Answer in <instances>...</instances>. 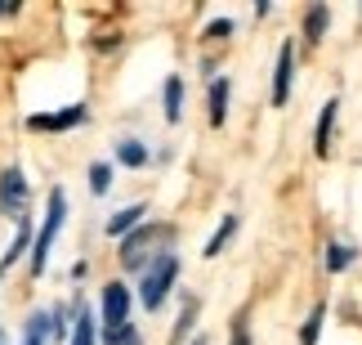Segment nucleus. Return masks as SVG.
<instances>
[{
  "instance_id": "nucleus-23",
  "label": "nucleus",
  "mask_w": 362,
  "mask_h": 345,
  "mask_svg": "<svg viewBox=\"0 0 362 345\" xmlns=\"http://www.w3.org/2000/svg\"><path fill=\"white\" fill-rule=\"evenodd\" d=\"M49 336L59 341V345H67V305H54L49 310Z\"/></svg>"
},
{
  "instance_id": "nucleus-18",
  "label": "nucleus",
  "mask_w": 362,
  "mask_h": 345,
  "mask_svg": "<svg viewBox=\"0 0 362 345\" xmlns=\"http://www.w3.org/2000/svg\"><path fill=\"white\" fill-rule=\"evenodd\" d=\"M103 345H144V336H139L134 323H121V327H107L103 332Z\"/></svg>"
},
{
  "instance_id": "nucleus-3",
  "label": "nucleus",
  "mask_w": 362,
  "mask_h": 345,
  "mask_svg": "<svg viewBox=\"0 0 362 345\" xmlns=\"http://www.w3.org/2000/svg\"><path fill=\"white\" fill-rule=\"evenodd\" d=\"M157 238H165V229H152V225H139L130 238H121V265L125 269H144L152 247H157Z\"/></svg>"
},
{
  "instance_id": "nucleus-12",
  "label": "nucleus",
  "mask_w": 362,
  "mask_h": 345,
  "mask_svg": "<svg viewBox=\"0 0 362 345\" xmlns=\"http://www.w3.org/2000/svg\"><path fill=\"white\" fill-rule=\"evenodd\" d=\"M327 23H331V9H327V5H313L309 13H304V40H309V45H317V40H322V32H327Z\"/></svg>"
},
{
  "instance_id": "nucleus-24",
  "label": "nucleus",
  "mask_w": 362,
  "mask_h": 345,
  "mask_svg": "<svg viewBox=\"0 0 362 345\" xmlns=\"http://www.w3.org/2000/svg\"><path fill=\"white\" fill-rule=\"evenodd\" d=\"M228 36H233V18H215L206 27V40H228Z\"/></svg>"
},
{
  "instance_id": "nucleus-19",
  "label": "nucleus",
  "mask_w": 362,
  "mask_h": 345,
  "mask_svg": "<svg viewBox=\"0 0 362 345\" xmlns=\"http://www.w3.org/2000/svg\"><path fill=\"white\" fill-rule=\"evenodd\" d=\"M349 260H354V247H344V242H331L327 247V269L331 273H344V269H349Z\"/></svg>"
},
{
  "instance_id": "nucleus-17",
  "label": "nucleus",
  "mask_w": 362,
  "mask_h": 345,
  "mask_svg": "<svg viewBox=\"0 0 362 345\" xmlns=\"http://www.w3.org/2000/svg\"><path fill=\"white\" fill-rule=\"evenodd\" d=\"M117 162H121V166H144V162H148V148L139 144V140H121L117 144Z\"/></svg>"
},
{
  "instance_id": "nucleus-28",
  "label": "nucleus",
  "mask_w": 362,
  "mask_h": 345,
  "mask_svg": "<svg viewBox=\"0 0 362 345\" xmlns=\"http://www.w3.org/2000/svg\"><path fill=\"white\" fill-rule=\"evenodd\" d=\"M0 345H5V332H0Z\"/></svg>"
},
{
  "instance_id": "nucleus-13",
  "label": "nucleus",
  "mask_w": 362,
  "mask_h": 345,
  "mask_svg": "<svg viewBox=\"0 0 362 345\" xmlns=\"http://www.w3.org/2000/svg\"><path fill=\"white\" fill-rule=\"evenodd\" d=\"M224 117H228V81L215 77L211 81V126H224Z\"/></svg>"
},
{
  "instance_id": "nucleus-1",
  "label": "nucleus",
  "mask_w": 362,
  "mask_h": 345,
  "mask_svg": "<svg viewBox=\"0 0 362 345\" xmlns=\"http://www.w3.org/2000/svg\"><path fill=\"white\" fill-rule=\"evenodd\" d=\"M175 278H179V256H175V251H161V256L148 265V273H144V287H139V300H144V310H152V314H157V310L165 305V296H170Z\"/></svg>"
},
{
  "instance_id": "nucleus-25",
  "label": "nucleus",
  "mask_w": 362,
  "mask_h": 345,
  "mask_svg": "<svg viewBox=\"0 0 362 345\" xmlns=\"http://www.w3.org/2000/svg\"><path fill=\"white\" fill-rule=\"evenodd\" d=\"M228 345H250V327H246V319H233V336H228Z\"/></svg>"
},
{
  "instance_id": "nucleus-15",
  "label": "nucleus",
  "mask_w": 362,
  "mask_h": 345,
  "mask_svg": "<svg viewBox=\"0 0 362 345\" xmlns=\"http://www.w3.org/2000/svg\"><path fill=\"white\" fill-rule=\"evenodd\" d=\"M233 233H238V215H224V220H219V229H215V238L211 242H206V260H215L219 251H224V247H228V238H233Z\"/></svg>"
},
{
  "instance_id": "nucleus-2",
  "label": "nucleus",
  "mask_w": 362,
  "mask_h": 345,
  "mask_svg": "<svg viewBox=\"0 0 362 345\" xmlns=\"http://www.w3.org/2000/svg\"><path fill=\"white\" fill-rule=\"evenodd\" d=\"M63 220H67V193L54 188V193H49V211H45V220H40V233L32 238V273H36V278H40V273H45V265H49V247H54V238H59Z\"/></svg>"
},
{
  "instance_id": "nucleus-6",
  "label": "nucleus",
  "mask_w": 362,
  "mask_h": 345,
  "mask_svg": "<svg viewBox=\"0 0 362 345\" xmlns=\"http://www.w3.org/2000/svg\"><path fill=\"white\" fill-rule=\"evenodd\" d=\"M121 323H130V287L112 278L103 287V327H121Z\"/></svg>"
},
{
  "instance_id": "nucleus-10",
  "label": "nucleus",
  "mask_w": 362,
  "mask_h": 345,
  "mask_svg": "<svg viewBox=\"0 0 362 345\" xmlns=\"http://www.w3.org/2000/svg\"><path fill=\"white\" fill-rule=\"evenodd\" d=\"M336 99H327L322 103V117H317V135H313V148H317V157H331V126H336Z\"/></svg>"
},
{
  "instance_id": "nucleus-5",
  "label": "nucleus",
  "mask_w": 362,
  "mask_h": 345,
  "mask_svg": "<svg viewBox=\"0 0 362 345\" xmlns=\"http://www.w3.org/2000/svg\"><path fill=\"white\" fill-rule=\"evenodd\" d=\"M86 117H90L86 103H67V108H59V113H32L27 126H32V130H76Z\"/></svg>"
},
{
  "instance_id": "nucleus-8",
  "label": "nucleus",
  "mask_w": 362,
  "mask_h": 345,
  "mask_svg": "<svg viewBox=\"0 0 362 345\" xmlns=\"http://www.w3.org/2000/svg\"><path fill=\"white\" fill-rule=\"evenodd\" d=\"M144 215H148V206L144 202H134V206H121V211L107 220V238H130V233L144 225Z\"/></svg>"
},
{
  "instance_id": "nucleus-27",
  "label": "nucleus",
  "mask_w": 362,
  "mask_h": 345,
  "mask_svg": "<svg viewBox=\"0 0 362 345\" xmlns=\"http://www.w3.org/2000/svg\"><path fill=\"white\" fill-rule=\"evenodd\" d=\"M192 345H206V336H197V341H192Z\"/></svg>"
},
{
  "instance_id": "nucleus-20",
  "label": "nucleus",
  "mask_w": 362,
  "mask_h": 345,
  "mask_svg": "<svg viewBox=\"0 0 362 345\" xmlns=\"http://www.w3.org/2000/svg\"><path fill=\"white\" fill-rule=\"evenodd\" d=\"M197 310H202V305H197V300L188 296V300H184V310H179V323H175V332H170L175 341H184V336L192 332V323H197Z\"/></svg>"
},
{
  "instance_id": "nucleus-7",
  "label": "nucleus",
  "mask_w": 362,
  "mask_h": 345,
  "mask_svg": "<svg viewBox=\"0 0 362 345\" xmlns=\"http://www.w3.org/2000/svg\"><path fill=\"white\" fill-rule=\"evenodd\" d=\"M291 72H296V45H286L277 50V72H273V108H286L291 99Z\"/></svg>"
},
{
  "instance_id": "nucleus-22",
  "label": "nucleus",
  "mask_w": 362,
  "mask_h": 345,
  "mask_svg": "<svg viewBox=\"0 0 362 345\" xmlns=\"http://www.w3.org/2000/svg\"><path fill=\"white\" fill-rule=\"evenodd\" d=\"M107 188H112V166H107V162H94V166H90V193L103 198Z\"/></svg>"
},
{
  "instance_id": "nucleus-11",
  "label": "nucleus",
  "mask_w": 362,
  "mask_h": 345,
  "mask_svg": "<svg viewBox=\"0 0 362 345\" xmlns=\"http://www.w3.org/2000/svg\"><path fill=\"white\" fill-rule=\"evenodd\" d=\"M23 251H32V225H27V220H18V233H13V242H9V251L0 256V278H5V273L13 269V260H18Z\"/></svg>"
},
{
  "instance_id": "nucleus-14",
  "label": "nucleus",
  "mask_w": 362,
  "mask_h": 345,
  "mask_svg": "<svg viewBox=\"0 0 362 345\" xmlns=\"http://www.w3.org/2000/svg\"><path fill=\"white\" fill-rule=\"evenodd\" d=\"M161 99H165V121H179V117H184V81L170 77L165 90H161Z\"/></svg>"
},
{
  "instance_id": "nucleus-4",
  "label": "nucleus",
  "mask_w": 362,
  "mask_h": 345,
  "mask_svg": "<svg viewBox=\"0 0 362 345\" xmlns=\"http://www.w3.org/2000/svg\"><path fill=\"white\" fill-rule=\"evenodd\" d=\"M23 206H27V175L18 166H5L0 171V215L23 220Z\"/></svg>"
},
{
  "instance_id": "nucleus-21",
  "label": "nucleus",
  "mask_w": 362,
  "mask_h": 345,
  "mask_svg": "<svg viewBox=\"0 0 362 345\" xmlns=\"http://www.w3.org/2000/svg\"><path fill=\"white\" fill-rule=\"evenodd\" d=\"M322 319H327V305H313V314H309V319H304L300 345H317V332H322Z\"/></svg>"
},
{
  "instance_id": "nucleus-16",
  "label": "nucleus",
  "mask_w": 362,
  "mask_h": 345,
  "mask_svg": "<svg viewBox=\"0 0 362 345\" xmlns=\"http://www.w3.org/2000/svg\"><path fill=\"white\" fill-rule=\"evenodd\" d=\"M45 332H49V314L36 310L32 319H27V327H23V345H45Z\"/></svg>"
},
{
  "instance_id": "nucleus-26",
  "label": "nucleus",
  "mask_w": 362,
  "mask_h": 345,
  "mask_svg": "<svg viewBox=\"0 0 362 345\" xmlns=\"http://www.w3.org/2000/svg\"><path fill=\"white\" fill-rule=\"evenodd\" d=\"M0 13H18V0H0Z\"/></svg>"
},
{
  "instance_id": "nucleus-9",
  "label": "nucleus",
  "mask_w": 362,
  "mask_h": 345,
  "mask_svg": "<svg viewBox=\"0 0 362 345\" xmlns=\"http://www.w3.org/2000/svg\"><path fill=\"white\" fill-rule=\"evenodd\" d=\"M67 345H99V323H94V314H90L86 300L76 305V319H72V341H67Z\"/></svg>"
}]
</instances>
